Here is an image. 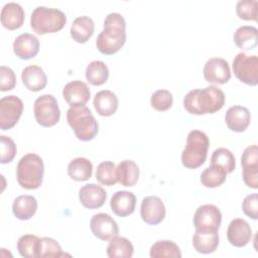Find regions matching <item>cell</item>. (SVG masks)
<instances>
[{
  "label": "cell",
  "instance_id": "cell-1",
  "mask_svg": "<svg viewBox=\"0 0 258 258\" xmlns=\"http://www.w3.org/2000/svg\"><path fill=\"white\" fill-rule=\"evenodd\" d=\"M126 42V20L118 12L109 13L104 20V29L99 33L96 46L106 55L118 52Z\"/></svg>",
  "mask_w": 258,
  "mask_h": 258
},
{
  "label": "cell",
  "instance_id": "cell-2",
  "mask_svg": "<svg viewBox=\"0 0 258 258\" xmlns=\"http://www.w3.org/2000/svg\"><path fill=\"white\" fill-rule=\"evenodd\" d=\"M225 105V94L216 86L194 89L183 98L184 109L192 115L214 114Z\"/></svg>",
  "mask_w": 258,
  "mask_h": 258
},
{
  "label": "cell",
  "instance_id": "cell-3",
  "mask_svg": "<svg viewBox=\"0 0 258 258\" xmlns=\"http://www.w3.org/2000/svg\"><path fill=\"white\" fill-rule=\"evenodd\" d=\"M67 121L81 141H91L99 132V124L87 106L70 107L67 111Z\"/></svg>",
  "mask_w": 258,
  "mask_h": 258
},
{
  "label": "cell",
  "instance_id": "cell-4",
  "mask_svg": "<svg viewBox=\"0 0 258 258\" xmlns=\"http://www.w3.org/2000/svg\"><path fill=\"white\" fill-rule=\"evenodd\" d=\"M44 164L36 153H27L20 158L16 168V177L19 185L25 189L38 188L43 179Z\"/></svg>",
  "mask_w": 258,
  "mask_h": 258
},
{
  "label": "cell",
  "instance_id": "cell-5",
  "mask_svg": "<svg viewBox=\"0 0 258 258\" xmlns=\"http://www.w3.org/2000/svg\"><path fill=\"white\" fill-rule=\"evenodd\" d=\"M210 140L201 130H191L186 137V144L181 152V163L184 167L196 169L207 159Z\"/></svg>",
  "mask_w": 258,
  "mask_h": 258
},
{
  "label": "cell",
  "instance_id": "cell-6",
  "mask_svg": "<svg viewBox=\"0 0 258 258\" xmlns=\"http://www.w3.org/2000/svg\"><path fill=\"white\" fill-rule=\"evenodd\" d=\"M66 23V14L57 8L38 6L32 11L30 16L31 28L40 35L57 32L63 28Z\"/></svg>",
  "mask_w": 258,
  "mask_h": 258
},
{
  "label": "cell",
  "instance_id": "cell-7",
  "mask_svg": "<svg viewBox=\"0 0 258 258\" xmlns=\"http://www.w3.org/2000/svg\"><path fill=\"white\" fill-rule=\"evenodd\" d=\"M33 112L36 122L42 127H52L60 118L57 101L50 94L41 95L34 101Z\"/></svg>",
  "mask_w": 258,
  "mask_h": 258
},
{
  "label": "cell",
  "instance_id": "cell-8",
  "mask_svg": "<svg viewBox=\"0 0 258 258\" xmlns=\"http://www.w3.org/2000/svg\"><path fill=\"white\" fill-rule=\"evenodd\" d=\"M233 73L242 83L249 86L258 85V56L256 54L248 55L245 52H239L233 59Z\"/></svg>",
  "mask_w": 258,
  "mask_h": 258
},
{
  "label": "cell",
  "instance_id": "cell-9",
  "mask_svg": "<svg viewBox=\"0 0 258 258\" xmlns=\"http://www.w3.org/2000/svg\"><path fill=\"white\" fill-rule=\"evenodd\" d=\"M23 112L22 100L15 96L9 95L0 100V128L9 130L13 128L20 119Z\"/></svg>",
  "mask_w": 258,
  "mask_h": 258
},
{
  "label": "cell",
  "instance_id": "cell-10",
  "mask_svg": "<svg viewBox=\"0 0 258 258\" xmlns=\"http://www.w3.org/2000/svg\"><path fill=\"white\" fill-rule=\"evenodd\" d=\"M192 222L198 231L218 232L222 223V213L215 205H202L196 210Z\"/></svg>",
  "mask_w": 258,
  "mask_h": 258
},
{
  "label": "cell",
  "instance_id": "cell-11",
  "mask_svg": "<svg viewBox=\"0 0 258 258\" xmlns=\"http://www.w3.org/2000/svg\"><path fill=\"white\" fill-rule=\"evenodd\" d=\"M90 229L95 237L102 241H110L119 234L116 221L106 213H98L91 218Z\"/></svg>",
  "mask_w": 258,
  "mask_h": 258
},
{
  "label": "cell",
  "instance_id": "cell-12",
  "mask_svg": "<svg viewBox=\"0 0 258 258\" xmlns=\"http://www.w3.org/2000/svg\"><path fill=\"white\" fill-rule=\"evenodd\" d=\"M205 80L210 84L224 85L231 79L228 61L222 57H212L207 60L203 70Z\"/></svg>",
  "mask_w": 258,
  "mask_h": 258
},
{
  "label": "cell",
  "instance_id": "cell-13",
  "mask_svg": "<svg viewBox=\"0 0 258 258\" xmlns=\"http://www.w3.org/2000/svg\"><path fill=\"white\" fill-rule=\"evenodd\" d=\"M166 210L162 200L156 196L145 197L140 206V216L148 225H158L165 218Z\"/></svg>",
  "mask_w": 258,
  "mask_h": 258
},
{
  "label": "cell",
  "instance_id": "cell-14",
  "mask_svg": "<svg viewBox=\"0 0 258 258\" xmlns=\"http://www.w3.org/2000/svg\"><path fill=\"white\" fill-rule=\"evenodd\" d=\"M62 97L71 107L85 106L91 98V92L86 83L76 80L63 87Z\"/></svg>",
  "mask_w": 258,
  "mask_h": 258
},
{
  "label": "cell",
  "instance_id": "cell-15",
  "mask_svg": "<svg viewBox=\"0 0 258 258\" xmlns=\"http://www.w3.org/2000/svg\"><path fill=\"white\" fill-rule=\"evenodd\" d=\"M227 238L231 245L241 248L246 246L252 238V230L248 222L237 218L230 222L227 229Z\"/></svg>",
  "mask_w": 258,
  "mask_h": 258
},
{
  "label": "cell",
  "instance_id": "cell-16",
  "mask_svg": "<svg viewBox=\"0 0 258 258\" xmlns=\"http://www.w3.org/2000/svg\"><path fill=\"white\" fill-rule=\"evenodd\" d=\"M107 199L106 190L96 183H87L79 190V200L81 204L90 210L102 207Z\"/></svg>",
  "mask_w": 258,
  "mask_h": 258
},
{
  "label": "cell",
  "instance_id": "cell-17",
  "mask_svg": "<svg viewBox=\"0 0 258 258\" xmlns=\"http://www.w3.org/2000/svg\"><path fill=\"white\" fill-rule=\"evenodd\" d=\"M39 51V40L31 33H22L13 41V52L20 59H30Z\"/></svg>",
  "mask_w": 258,
  "mask_h": 258
},
{
  "label": "cell",
  "instance_id": "cell-18",
  "mask_svg": "<svg viewBox=\"0 0 258 258\" xmlns=\"http://www.w3.org/2000/svg\"><path fill=\"white\" fill-rule=\"evenodd\" d=\"M111 210L118 217L124 218L133 214L136 207V197L127 190L116 191L110 200Z\"/></svg>",
  "mask_w": 258,
  "mask_h": 258
},
{
  "label": "cell",
  "instance_id": "cell-19",
  "mask_svg": "<svg viewBox=\"0 0 258 258\" xmlns=\"http://www.w3.org/2000/svg\"><path fill=\"white\" fill-rule=\"evenodd\" d=\"M1 24L8 30H15L22 26L25 19V13L22 6L16 2L6 3L0 14Z\"/></svg>",
  "mask_w": 258,
  "mask_h": 258
},
{
  "label": "cell",
  "instance_id": "cell-20",
  "mask_svg": "<svg viewBox=\"0 0 258 258\" xmlns=\"http://www.w3.org/2000/svg\"><path fill=\"white\" fill-rule=\"evenodd\" d=\"M225 122L228 128L234 132H244L251 122L249 110L243 106H232L225 115Z\"/></svg>",
  "mask_w": 258,
  "mask_h": 258
},
{
  "label": "cell",
  "instance_id": "cell-21",
  "mask_svg": "<svg viewBox=\"0 0 258 258\" xmlns=\"http://www.w3.org/2000/svg\"><path fill=\"white\" fill-rule=\"evenodd\" d=\"M21 80L24 87L31 92H39L47 84V78L43 69L36 64L25 67L21 73Z\"/></svg>",
  "mask_w": 258,
  "mask_h": 258
},
{
  "label": "cell",
  "instance_id": "cell-22",
  "mask_svg": "<svg viewBox=\"0 0 258 258\" xmlns=\"http://www.w3.org/2000/svg\"><path fill=\"white\" fill-rule=\"evenodd\" d=\"M93 105L100 116L109 117L116 113L119 101L116 94L112 91L102 90L95 95Z\"/></svg>",
  "mask_w": 258,
  "mask_h": 258
},
{
  "label": "cell",
  "instance_id": "cell-23",
  "mask_svg": "<svg viewBox=\"0 0 258 258\" xmlns=\"http://www.w3.org/2000/svg\"><path fill=\"white\" fill-rule=\"evenodd\" d=\"M192 246L201 254H211L219 246V234L213 231L196 230L192 236Z\"/></svg>",
  "mask_w": 258,
  "mask_h": 258
},
{
  "label": "cell",
  "instance_id": "cell-24",
  "mask_svg": "<svg viewBox=\"0 0 258 258\" xmlns=\"http://www.w3.org/2000/svg\"><path fill=\"white\" fill-rule=\"evenodd\" d=\"M95 31V23L89 16L83 15L77 17L71 26L70 32L72 38L78 43L87 42Z\"/></svg>",
  "mask_w": 258,
  "mask_h": 258
},
{
  "label": "cell",
  "instance_id": "cell-25",
  "mask_svg": "<svg viewBox=\"0 0 258 258\" xmlns=\"http://www.w3.org/2000/svg\"><path fill=\"white\" fill-rule=\"evenodd\" d=\"M37 210V201L29 195L17 197L12 204V213L20 221L29 220L34 216Z\"/></svg>",
  "mask_w": 258,
  "mask_h": 258
},
{
  "label": "cell",
  "instance_id": "cell-26",
  "mask_svg": "<svg viewBox=\"0 0 258 258\" xmlns=\"http://www.w3.org/2000/svg\"><path fill=\"white\" fill-rule=\"evenodd\" d=\"M233 39L240 49L251 50L258 44V30L250 25L240 26L234 32Z\"/></svg>",
  "mask_w": 258,
  "mask_h": 258
},
{
  "label": "cell",
  "instance_id": "cell-27",
  "mask_svg": "<svg viewBox=\"0 0 258 258\" xmlns=\"http://www.w3.org/2000/svg\"><path fill=\"white\" fill-rule=\"evenodd\" d=\"M139 167L131 159L122 160L116 167L118 181L123 186H133L139 178Z\"/></svg>",
  "mask_w": 258,
  "mask_h": 258
},
{
  "label": "cell",
  "instance_id": "cell-28",
  "mask_svg": "<svg viewBox=\"0 0 258 258\" xmlns=\"http://www.w3.org/2000/svg\"><path fill=\"white\" fill-rule=\"evenodd\" d=\"M92 173L93 164L88 158L77 157L68 164V174L74 180L86 181L92 176Z\"/></svg>",
  "mask_w": 258,
  "mask_h": 258
},
{
  "label": "cell",
  "instance_id": "cell-29",
  "mask_svg": "<svg viewBox=\"0 0 258 258\" xmlns=\"http://www.w3.org/2000/svg\"><path fill=\"white\" fill-rule=\"evenodd\" d=\"M134 247L125 237L116 236L107 246V256L110 258H130L133 256Z\"/></svg>",
  "mask_w": 258,
  "mask_h": 258
},
{
  "label": "cell",
  "instance_id": "cell-30",
  "mask_svg": "<svg viewBox=\"0 0 258 258\" xmlns=\"http://www.w3.org/2000/svg\"><path fill=\"white\" fill-rule=\"evenodd\" d=\"M149 256L151 258H180L181 252L173 241L159 240L151 246Z\"/></svg>",
  "mask_w": 258,
  "mask_h": 258
},
{
  "label": "cell",
  "instance_id": "cell-31",
  "mask_svg": "<svg viewBox=\"0 0 258 258\" xmlns=\"http://www.w3.org/2000/svg\"><path fill=\"white\" fill-rule=\"evenodd\" d=\"M109 78V69L102 60H93L86 68V79L93 86L104 85Z\"/></svg>",
  "mask_w": 258,
  "mask_h": 258
},
{
  "label": "cell",
  "instance_id": "cell-32",
  "mask_svg": "<svg viewBox=\"0 0 258 258\" xmlns=\"http://www.w3.org/2000/svg\"><path fill=\"white\" fill-rule=\"evenodd\" d=\"M227 171L215 164H211V166L204 169L201 174V182L204 186L209 188H214L222 185L227 178Z\"/></svg>",
  "mask_w": 258,
  "mask_h": 258
},
{
  "label": "cell",
  "instance_id": "cell-33",
  "mask_svg": "<svg viewBox=\"0 0 258 258\" xmlns=\"http://www.w3.org/2000/svg\"><path fill=\"white\" fill-rule=\"evenodd\" d=\"M40 238L32 234H25L17 241V250L24 258H38Z\"/></svg>",
  "mask_w": 258,
  "mask_h": 258
},
{
  "label": "cell",
  "instance_id": "cell-34",
  "mask_svg": "<svg viewBox=\"0 0 258 258\" xmlns=\"http://www.w3.org/2000/svg\"><path fill=\"white\" fill-rule=\"evenodd\" d=\"M211 164L219 165L223 167L227 173H231L236 167V160L234 154L229 149L220 147L214 150L211 156Z\"/></svg>",
  "mask_w": 258,
  "mask_h": 258
},
{
  "label": "cell",
  "instance_id": "cell-35",
  "mask_svg": "<svg viewBox=\"0 0 258 258\" xmlns=\"http://www.w3.org/2000/svg\"><path fill=\"white\" fill-rule=\"evenodd\" d=\"M96 179L103 185H114L118 179L116 175V165L110 160L102 161L96 170Z\"/></svg>",
  "mask_w": 258,
  "mask_h": 258
},
{
  "label": "cell",
  "instance_id": "cell-36",
  "mask_svg": "<svg viewBox=\"0 0 258 258\" xmlns=\"http://www.w3.org/2000/svg\"><path fill=\"white\" fill-rule=\"evenodd\" d=\"M67 254L62 252L58 242L49 237L40 238V245L38 250V258H58L63 257Z\"/></svg>",
  "mask_w": 258,
  "mask_h": 258
},
{
  "label": "cell",
  "instance_id": "cell-37",
  "mask_svg": "<svg viewBox=\"0 0 258 258\" xmlns=\"http://www.w3.org/2000/svg\"><path fill=\"white\" fill-rule=\"evenodd\" d=\"M173 103L172 94L168 90L160 89L155 91L150 98V104L153 109L159 112L167 111L171 108Z\"/></svg>",
  "mask_w": 258,
  "mask_h": 258
},
{
  "label": "cell",
  "instance_id": "cell-38",
  "mask_svg": "<svg viewBox=\"0 0 258 258\" xmlns=\"http://www.w3.org/2000/svg\"><path fill=\"white\" fill-rule=\"evenodd\" d=\"M257 0H239L236 4V13L243 20L257 21Z\"/></svg>",
  "mask_w": 258,
  "mask_h": 258
},
{
  "label": "cell",
  "instance_id": "cell-39",
  "mask_svg": "<svg viewBox=\"0 0 258 258\" xmlns=\"http://www.w3.org/2000/svg\"><path fill=\"white\" fill-rule=\"evenodd\" d=\"M0 142H1L0 161L2 164L9 163L14 159L16 155V151H17L16 145L10 137H7L5 135L0 136Z\"/></svg>",
  "mask_w": 258,
  "mask_h": 258
},
{
  "label": "cell",
  "instance_id": "cell-40",
  "mask_svg": "<svg viewBox=\"0 0 258 258\" xmlns=\"http://www.w3.org/2000/svg\"><path fill=\"white\" fill-rule=\"evenodd\" d=\"M16 85V76L12 69L6 66L0 67V91L6 92L14 89Z\"/></svg>",
  "mask_w": 258,
  "mask_h": 258
},
{
  "label": "cell",
  "instance_id": "cell-41",
  "mask_svg": "<svg viewBox=\"0 0 258 258\" xmlns=\"http://www.w3.org/2000/svg\"><path fill=\"white\" fill-rule=\"evenodd\" d=\"M242 210L246 216L253 220L258 219V195L251 194L245 197L242 203Z\"/></svg>",
  "mask_w": 258,
  "mask_h": 258
},
{
  "label": "cell",
  "instance_id": "cell-42",
  "mask_svg": "<svg viewBox=\"0 0 258 258\" xmlns=\"http://www.w3.org/2000/svg\"><path fill=\"white\" fill-rule=\"evenodd\" d=\"M242 167L258 166V147L256 144L246 147L241 156Z\"/></svg>",
  "mask_w": 258,
  "mask_h": 258
},
{
  "label": "cell",
  "instance_id": "cell-43",
  "mask_svg": "<svg viewBox=\"0 0 258 258\" xmlns=\"http://www.w3.org/2000/svg\"><path fill=\"white\" fill-rule=\"evenodd\" d=\"M242 176L247 186L254 189L258 188V166L244 167Z\"/></svg>",
  "mask_w": 258,
  "mask_h": 258
}]
</instances>
